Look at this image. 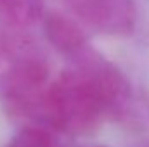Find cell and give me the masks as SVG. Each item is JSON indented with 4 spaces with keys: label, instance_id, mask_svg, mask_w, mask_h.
<instances>
[{
    "label": "cell",
    "instance_id": "3957f363",
    "mask_svg": "<svg viewBox=\"0 0 149 147\" xmlns=\"http://www.w3.org/2000/svg\"><path fill=\"white\" fill-rule=\"evenodd\" d=\"M42 23H43V33L47 40L64 57H68L71 52H74L76 49H80L83 43L88 42L85 31L64 14H59L54 10L47 12L43 14Z\"/></svg>",
    "mask_w": 149,
    "mask_h": 147
},
{
    "label": "cell",
    "instance_id": "6da1fadb",
    "mask_svg": "<svg viewBox=\"0 0 149 147\" xmlns=\"http://www.w3.org/2000/svg\"><path fill=\"white\" fill-rule=\"evenodd\" d=\"M49 62L24 31L0 26V102L19 119L49 83Z\"/></svg>",
    "mask_w": 149,
    "mask_h": 147
},
{
    "label": "cell",
    "instance_id": "277c9868",
    "mask_svg": "<svg viewBox=\"0 0 149 147\" xmlns=\"http://www.w3.org/2000/svg\"><path fill=\"white\" fill-rule=\"evenodd\" d=\"M43 0H0V26L24 31L42 21Z\"/></svg>",
    "mask_w": 149,
    "mask_h": 147
},
{
    "label": "cell",
    "instance_id": "5b68a950",
    "mask_svg": "<svg viewBox=\"0 0 149 147\" xmlns=\"http://www.w3.org/2000/svg\"><path fill=\"white\" fill-rule=\"evenodd\" d=\"M5 147H61L56 135L45 128L23 126Z\"/></svg>",
    "mask_w": 149,
    "mask_h": 147
},
{
    "label": "cell",
    "instance_id": "7a4b0ae2",
    "mask_svg": "<svg viewBox=\"0 0 149 147\" xmlns=\"http://www.w3.org/2000/svg\"><path fill=\"white\" fill-rule=\"evenodd\" d=\"M64 3L80 23L108 37H127L137 26L134 0H64Z\"/></svg>",
    "mask_w": 149,
    "mask_h": 147
}]
</instances>
